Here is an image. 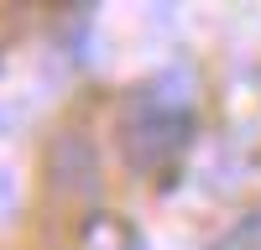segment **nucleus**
<instances>
[{"instance_id": "1", "label": "nucleus", "mask_w": 261, "mask_h": 250, "mask_svg": "<svg viewBox=\"0 0 261 250\" xmlns=\"http://www.w3.org/2000/svg\"><path fill=\"white\" fill-rule=\"evenodd\" d=\"M193 131V110L178 99H167L162 89H146L125 104L120 115V151L136 172H157L162 162H172L188 146Z\"/></svg>"}, {"instance_id": "2", "label": "nucleus", "mask_w": 261, "mask_h": 250, "mask_svg": "<svg viewBox=\"0 0 261 250\" xmlns=\"http://www.w3.org/2000/svg\"><path fill=\"white\" fill-rule=\"evenodd\" d=\"M47 182H53V193H63V198H94V188H99V157H94V146L84 141L79 131H63L47 146Z\"/></svg>"}, {"instance_id": "3", "label": "nucleus", "mask_w": 261, "mask_h": 250, "mask_svg": "<svg viewBox=\"0 0 261 250\" xmlns=\"http://www.w3.org/2000/svg\"><path fill=\"white\" fill-rule=\"evenodd\" d=\"M11 208H16V172H11V167H0V219H6Z\"/></svg>"}]
</instances>
